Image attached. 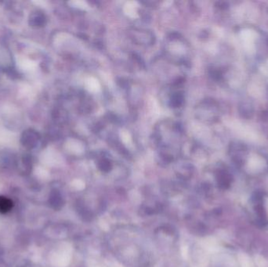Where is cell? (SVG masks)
Returning <instances> with one entry per match:
<instances>
[{
  "label": "cell",
  "instance_id": "6da1fadb",
  "mask_svg": "<svg viewBox=\"0 0 268 267\" xmlns=\"http://www.w3.org/2000/svg\"><path fill=\"white\" fill-rule=\"evenodd\" d=\"M20 68L24 71H33L36 68L37 64L34 61L28 59H22L18 62Z\"/></svg>",
  "mask_w": 268,
  "mask_h": 267
},
{
  "label": "cell",
  "instance_id": "7a4b0ae2",
  "mask_svg": "<svg viewBox=\"0 0 268 267\" xmlns=\"http://www.w3.org/2000/svg\"><path fill=\"white\" fill-rule=\"evenodd\" d=\"M12 207L13 202L11 200L5 197H0V212L4 213L9 212Z\"/></svg>",
  "mask_w": 268,
  "mask_h": 267
},
{
  "label": "cell",
  "instance_id": "3957f363",
  "mask_svg": "<svg viewBox=\"0 0 268 267\" xmlns=\"http://www.w3.org/2000/svg\"><path fill=\"white\" fill-rule=\"evenodd\" d=\"M34 4H37V5L44 6V2H39V1H37V2H33Z\"/></svg>",
  "mask_w": 268,
  "mask_h": 267
}]
</instances>
